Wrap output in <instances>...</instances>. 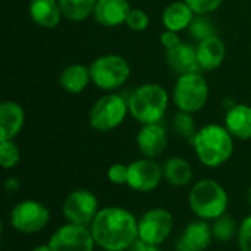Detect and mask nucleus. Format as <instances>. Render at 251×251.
Wrapping results in <instances>:
<instances>
[{"mask_svg": "<svg viewBox=\"0 0 251 251\" xmlns=\"http://www.w3.org/2000/svg\"><path fill=\"white\" fill-rule=\"evenodd\" d=\"M31 251H53V249L49 244H40V246L34 247Z\"/></svg>", "mask_w": 251, "mask_h": 251, "instance_id": "nucleus-36", "label": "nucleus"}, {"mask_svg": "<svg viewBox=\"0 0 251 251\" xmlns=\"http://www.w3.org/2000/svg\"><path fill=\"white\" fill-rule=\"evenodd\" d=\"M191 143L197 159L207 168L225 165L234 153V137L225 125H204L197 131Z\"/></svg>", "mask_w": 251, "mask_h": 251, "instance_id": "nucleus-2", "label": "nucleus"}, {"mask_svg": "<svg viewBox=\"0 0 251 251\" xmlns=\"http://www.w3.org/2000/svg\"><path fill=\"white\" fill-rule=\"evenodd\" d=\"M210 226H212V234H213L215 241H218V243H229L234 238H237L240 224H237V221L226 212L225 215H222V216L216 218L215 221H212Z\"/></svg>", "mask_w": 251, "mask_h": 251, "instance_id": "nucleus-25", "label": "nucleus"}, {"mask_svg": "<svg viewBox=\"0 0 251 251\" xmlns=\"http://www.w3.org/2000/svg\"><path fill=\"white\" fill-rule=\"evenodd\" d=\"M96 246L104 251H126L138 240V218L125 207L99 210L90 225Z\"/></svg>", "mask_w": 251, "mask_h": 251, "instance_id": "nucleus-1", "label": "nucleus"}, {"mask_svg": "<svg viewBox=\"0 0 251 251\" xmlns=\"http://www.w3.org/2000/svg\"><path fill=\"white\" fill-rule=\"evenodd\" d=\"M163 179L162 166L154 159H137L128 165L126 187L137 193L154 191Z\"/></svg>", "mask_w": 251, "mask_h": 251, "instance_id": "nucleus-12", "label": "nucleus"}, {"mask_svg": "<svg viewBox=\"0 0 251 251\" xmlns=\"http://www.w3.org/2000/svg\"><path fill=\"white\" fill-rule=\"evenodd\" d=\"M237 243L240 251H251V215L246 216L240 222Z\"/></svg>", "mask_w": 251, "mask_h": 251, "instance_id": "nucleus-30", "label": "nucleus"}, {"mask_svg": "<svg viewBox=\"0 0 251 251\" xmlns=\"http://www.w3.org/2000/svg\"><path fill=\"white\" fill-rule=\"evenodd\" d=\"M209 99V84L200 72L179 75L174 87V103L182 112L196 113Z\"/></svg>", "mask_w": 251, "mask_h": 251, "instance_id": "nucleus-6", "label": "nucleus"}, {"mask_svg": "<svg viewBox=\"0 0 251 251\" xmlns=\"http://www.w3.org/2000/svg\"><path fill=\"white\" fill-rule=\"evenodd\" d=\"M128 112V100L119 94H106L90 109L88 124L99 132H109L116 129L125 121Z\"/></svg>", "mask_w": 251, "mask_h": 251, "instance_id": "nucleus-7", "label": "nucleus"}, {"mask_svg": "<svg viewBox=\"0 0 251 251\" xmlns=\"http://www.w3.org/2000/svg\"><path fill=\"white\" fill-rule=\"evenodd\" d=\"M169 103L168 91L154 82H147L137 87L128 99L131 116L141 125L159 124Z\"/></svg>", "mask_w": 251, "mask_h": 251, "instance_id": "nucleus-4", "label": "nucleus"}, {"mask_svg": "<svg viewBox=\"0 0 251 251\" xmlns=\"http://www.w3.org/2000/svg\"><path fill=\"white\" fill-rule=\"evenodd\" d=\"M190 34L197 40L201 41L204 38H209L212 35H216V26L207 15H196L191 25H190Z\"/></svg>", "mask_w": 251, "mask_h": 251, "instance_id": "nucleus-27", "label": "nucleus"}, {"mask_svg": "<svg viewBox=\"0 0 251 251\" xmlns=\"http://www.w3.org/2000/svg\"><path fill=\"white\" fill-rule=\"evenodd\" d=\"M162 171H163V179L169 185L176 188L190 185L194 175L191 163L184 157H178V156L168 157L162 165Z\"/></svg>", "mask_w": 251, "mask_h": 251, "instance_id": "nucleus-22", "label": "nucleus"}, {"mask_svg": "<svg viewBox=\"0 0 251 251\" xmlns=\"http://www.w3.org/2000/svg\"><path fill=\"white\" fill-rule=\"evenodd\" d=\"M131 9L128 0H97L93 16L99 25L115 28L126 22Z\"/></svg>", "mask_w": 251, "mask_h": 251, "instance_id": "nucleus-15", "label": "nucleus"}, {"mask_svg": "<svg viewBox=\"0 0 251 251\" xmlns=\"http://www.w3.org/2000/svg\"><path fill=\"white\" fill-rule=\"evenodd\" d=\"M91 81L96 87L104 91L121 88L131 75V66L124 56L104 54L97 57L91 66Z\"/></svg>", "mask_w": 251, "mask_h": 251, "instance_id": "nucleus-5", "label": "nucleus"}, {"mask_svg": "<svg viewBox=\"0 0 251 251\" xmlns=\"http://www.w3.org/2000/svg\"><path fill=\"white\" fill-rule=\"evenodd\" d=\"M247 199H249V204H250V207H251V185H250V188H249V194H247Z\"/></svg>", "mask_w": 251, "mask_h": 251, "instance_id": "nucleus-37", "label": "nucleus"}, {"mask_svg": "<svg viewBox=\"0 0 251 251\" xmlns=\"http://www.w3.org/2000/svg\"><path fill=\"white\" fill-rule=\"evenodd\" d=\"M50 222V210L46 204L37 200H21L18 201L9 215L10 226L25 235L38 234L47 228Z\"/></svg>", "mask_w": 251, "mask_h": 251, "instance_id": "nucleus-8", "label": "nucleus"}, {"mask_svg": "<svg viewBox=\"0 0 251 251\" xmlns=\"http://www.w3.org/2000/svg\"><path fill=\"white\" fill-rule=\"evenodd\" d=\"M166 62L168 66L172 69V72L178 74V76L200 71L196 47L184 41L166 50Z\"/></svg>", "mask_w": 251, "mask_h": 251, "instance_id": "nucleus-16", "label": "nucleus"}, {"mask_svg": "<svg viewBox=\"0 0 251 251\" xmlns=\"http://www.w3.org/2000/svg\"><path fill=\"white\" fill-rule=\"evenodd\" d=\"M25 124L24 107L12 100L0 104V141L15 140Z\"/></svg>", "mask_w": 251, "mask_h": 251, "instance_id": "nucleus-17", "label": "nucleus"}, {"mask_svg": "<svg viewBox=\"0 0 251 251\" xmlns=\"http://www.w3.org/2000/svg\"><path fill=\"white\" fill-rule=\"evenodd\" d=\"M91 81L90 66L74 63L66 66L59 75V85L69 94H79Z\"/></svg>", "mask_w": 251, "mask_h": 251, "instance_id": "nucleus-23", "label": "nucleus"}, {"mask_svg": "<svg viewBox=\"0 0 251 251\" xmlns=\"http://www.w3.org/2000/svg\"><path fill=\"white\" fill-rule=\"evenodd\" d=\"M97 0H59L62 13L66 19L81 22L93 15Z\"/></svg>", "mask_w": 251, "mask_h": 251, "instance_id": "nucleus-24", "label": "nucleus"}, {"mask_svg": "<svg viewBox=\"0 0 251 251\" xmlns=\"http://www.w3.org/2000/svg\"><path fill=\"white\" fill-rule=\"evenodd\" d=\"M188 204L197 219L212 222L226 213L229 197L224 185L215 179L206 178L197 181L191 187L188 193Z\"/></svg>", "mask_w": 251, "mask_h": 251, "instance_id": "nucleus-3", "label": "nucleus"}, {"mask_svg": "<svg viewBox=\"0 0 251 251\" xmlns=\"http://www.w3.org/2000/svg\"><path fill=\"white\" fill-rule=\"evenodd\" d=\"M21 160V150L13 140L0 141V165L3 169H13Z\"/></svg>", "mask_w": 251, "mask_h": 251, "instance_id": "nucleus-28", "label": "nucleus"}, {"mask_svg": "<svg viewBox=\"0 0 251 251\" xmlns=\"http://www.w3.org/2000/svg\"><path fill=\"white\" fill-rule=\"evenodd\" d=\"M196 50H197V60L200 69L203 71L218 69L224 63L226 56V46L224 40L218 35H212L209 38L199 41Z\"/></svg>", "mask_w": 251, "mask_h": 251, "instance_id": "nucleus-18", "label": "nucleus"}, {"mask_svg": "<svg viewBox=\"0 0 251 251\" xmlns=\"http://www.w3.org/2000/svg\"><path fill=\"white\" fill-rule=\"evenodd\" d=\"M19 187H21L19 179H16V178H13V176L7 178L6 182H4V188H6L7 193H15V191L19 190Z\"/></svg>", "mask_w": 251, "mask_h": 251, "instance_id": "nucleus-35", "label": "nucleus"}, {"mask_svg": "<svg viewBox=\"0 0 251 251\" xmlns=\"http://www.w3.org/2000/svg\"><path fill=\"white\" fill-rule=\"evenodd\" d=\"M179 43H181L179 35H178V32H175V31L166 29V31H163V32L160 34V44H162L166 50H169V49L178 46Z\"/></svg>", "mask_w": 251, "mask_h": 251, "instance_id": "nucleus-33", "label": "nucleus"}, {"mask_svg": "<svg viewBox=\"0 0 251 251\" xmlns=\"http://www.w3.org/2000/svg\"><path fill=\"white\" fill-rule=\"evenodd\" d=\"M175 226L174 215L163 207H153L138 218V238L149 244L162 246Z\"/></svg>", "mask_w": 251, "mask_h": 251, "instance_id": "nucleus-9", "label": "nucleus"}, {"mask_svg": "<svg viewBox=\"0 0 251 251\" xmlns=\"http://www.w3.org/2000/svg\"><path fill=\"white\" fill-rule=\"evenodd\" d=\"M125 24L132 31H144L150 24V18L143 9H131Z\"/></svg>", "mask_w": 251, "mask_h": 251, "instance_id": "nucleus-29", "label": "nucleus"}, {"mask_svg": "<svg viewBox=\"0 0 251 251\" xmlns=\"http://www.w3.org/2000/svg\"><path fill=\"white\" fill-rule=\"evenodd\" d=\"M47 244L53 251H94L96 241L90 226L66 222L54 229Z\"/></svg>", "mask_w": 251, "mask_h": 251, "instance_id": "nucleus-11", "label": "nucleus"}, {"mask_svg": "<svg viewBox=\"0 0 251 251\" xmlns=\"http://www.w3.org/2000/svg\"><path fill=\"white\" fill-rule=\"evenodd\" d=\"M107 179L113 185H126V181H128V165L113 163L107 169Z\"/></svg>", "mask_w": 251, "mask_h": 251, "instance_id": "nucleus-32", "label": "nucleus"}, {"mask_svg": "<svg viewBox=\"0 0 251 251\" xmlns=\"http://www.w3.org/2000/svg\"><path fill=\"white\" fill-rule=\"evenodd\" d=\"M172 129L182 138L193 141V138L197 134V128H196V121L193 118V113L188 112H182L179 110L178 113L174 115L172 118Z\"/></svg>", "mask_w": 251, "mask_h": 251, "instance_id": "nucleus-26", "label": "nucleus"}, {"mask_svg": "<svg viewBox=\"0 0 251 251\" xmlns=\"http://www.w3.org/2000/svg\"><path fill=\"white\" fill-rule=\"evenodd\" d=\"M135 143L144 157L156 159L162 156L168 147V134L160 124H147L137 132Z\"/></svg>", "mask_w": 251, "mask_h": 251, "instance_id": "nucleus-14", "label": "nucleus"}, {"mask_svg": "<svg viewBox=\"0 0 251 251\" xmlns=\"http://www.w3.org/2000/svg\"><path fill=\"white\" fill-rule=\"evenodd\" d=\"M196 13L193 9L184 1V0H176L169 3L162 13V24L166 29L181 32L184 29H188Z\"/></svg>", "mask_w": 251, "mask_h": 251, "instance_id": "nucleus-21", "label": "nucleus"}, {"mask_svg": "<svg viewBox=\"0 0 251 251\" xmlns=\"http://www.w3.org/2000/svg\"><path fill=\"white\" fill-rule=\"evenodd\" d=\"M128 251H162L160 246H154V244H149L146 241H141L140 238L131 246V249Z\"/></svg>", "mask_w": 251, "mask_h": 251, "instance_id": "nucleus-34", "label": "nucleus"}, {"mask_svg": "<svg viewBox=\"0 0 251 251\" xmlns=\"http://www.w3.org/2000/svg\"><path fill=\"white\" fill-rule=\"evenodd\" d=\"M225 128L237 140H251V106L234 104L225 115Z\"/></svg>", "mask_w": 251, "mask_h": 251, "instance_id": "nucleus-20", "label": "nucleus"}, {"mask_svg": "<svg viewBox=\"0 0 251 251\" xmlns=\"http://www.w3.org/2000/svg\"><path fill=\"white\" fill-rule=\"evenodd\" d=\"M213 241L210 222L203 219L191 221L181 231L175 241V251H206Z\"/></svg>", "mask_w": 251, "mask_h": 251, "instance_id": "nucleus-13", "label": "nucleus"}, {"mask_svg": "<svg viewBox=\"0 0 251 251\" xmlns=\"http://www.w3.org/2000/svg\"><path fill=\"white\" fill-rule=\"evenodd\" d=\"M196 15H209L221 7L224 0H184Z\"/></svg>", "mask_w": 251, "mask_h": 251, "instance_id": "nucleus-31", "label": "nucleus"}, {"mask_svg": "<svg viewBox=\"0 0 251 251\" xmlns=\"http://www.w3.org/2000/svg\"><path fill=\"white\" fill-rule=\"evenodd\" d=\"M31 21L41 28H56L62 21V9L59 0H31L28 6Z\"/></svg>", "mask_w": 251, "mask_h": 251, "instance_id": "nucleus-19", "label": "nucleus"}, {"mask_svg": "<svg viewBox=\"0 0 251 251\" xmlns=\"http://www.w3.org/2000/svg\"><path fill=\"white\" fill-rule=\"evenodd\" d=\"M100 207H99V199L97 196L85 188L74 190L71 191L62 206V213L66 219V222L90 226L94 218L97 216Z\"/></svg>", "mask_w": 251, "mask_h": 251, "instance_id": "nucleus-10", "label": "nucleus"}]
</instances>
